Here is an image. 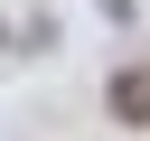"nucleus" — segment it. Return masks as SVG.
<instances>
[{"mask_svg":"<svg viewBox=\"0 0 150 141\" xmlns=\"http://www.w3.org/2000/svg\"><path fill=\"white\" fill-rule=\"evenodd\" d=\"M103 9H112V19H131V0H103Z\"/></svg>","mask_w":150,"mask_h":141,"instance_id":"f03ea898","label":"nucleus"},{"mask_svg":"<svg viewBox=\"0 0 150 141\" xmlns=\"http://www.w3.org/2000/svg\"><path fill=\"white\" fill-rule=\"evenodd\" d=\"M112 113H122L131 132L150 122V66H122V75H112Z\"/></svg>","mask_w":150,"mask_h":141,"instance_id":"f257e3e1","label":"nucleus"}]
</instances>
